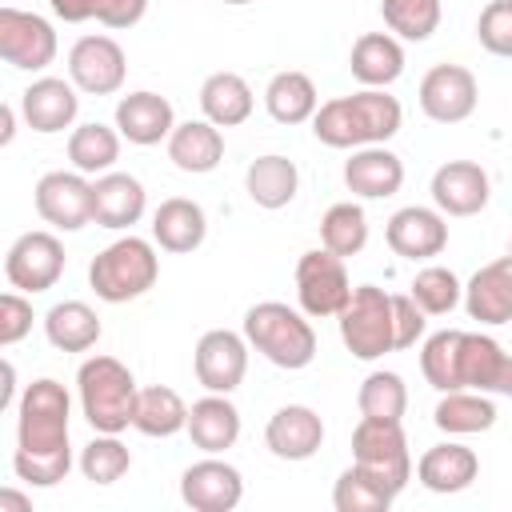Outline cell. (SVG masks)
<instances>
[{"instance_id":"cell-1","label":"cell","mask_w":512,"mask_h":512,"mask_svg":"<svg viewBox=\"0 0 512 512\" xmlns=\"http://www.w3.org/2000/svg\"><path fill=\"white\" fill-rule=\"evenodd\" d=\"M72 396L60 380L40 376L16 400V456L12 472L28 488H56L72 472Z\"/></svg>"},{"instance_id":"cell-2","label":"cell","mask_w":512,"mask_h":512,"mask_svg":"<svg viewBox=\"0 0 512 512\" xmlns=\"http://www.w3.org/2000/svg\"><path fill=\"white\" fill-rule=\"evenodd\" d=\"M404 124V108L384 88H360L352 96L324 100L312 116V136L324 148H364V144H388Z\"/></svg>"},{"instance_id":"cell-3","label":"cell","mask_w":512,"mask_h":512,"mask_svg":"<svg viewBox=\"0 0 512 512\" xmlns=\"http://www.w3.org/2000/svg\"><path fill=\"white\" fill-rule=\"evenodd\" d=\"M244 340L284 372H300L316 360V332L308 324V312L280 300H260L244 312Z\"/></svg>"},{"instance_id":"cell-4","label":"cell","mask_w":512,"mask_h":512,"mask_svg":"<svg viewBox=\"0 0 512 512\" xmlns=\"http://www.w3.org/2000/svg\"><path fill=\"white\" fill-rule=\"evenodd\" d=\"M76 396H80V412L92 424V432H124L132 428V412H136V376L124 360L116 356H88L76 368Z\"/></svg>"},{"instance_id":"cell-5","label":"cell","mask_w":512,"mask_h":512,"mask_svg":"<svg viewBox=\"0 0 512 512\" xmlns=\"http://www.w3.org/2000/svg\"><path fill=\"white\" fill-rule=\"evenodd\" d=\"M160 280V256L156 240L144 236H120L108 248H100L88 264V284L104 304H128L140 300Z\"/></svg>"},{"instance_id":"cell-6","label":"cell","mask_w":512,"mask_h":512,"mask_svg":"<svg viewBox=\"0 0 512 512\" xmlns=\"http://www.w3.org/2000/svg\"><path fill=\"white\" fill-rule=\"evenodd\" d=\"M340 340L356 360H380L396 352V316H392V296L376 284H356L348 304L336 316Z\"/></svg>"},{"instance_id":"cell-7","label":"cell","mask_w":512,"mask_h":512,"mask_svg":"<svg viewBox=\"0 0 512 512\" xmlns=\"http://www.w3.org/2000/svg\"><path fill=\"white\" fill-rule=\"evenodd\" d=\"M352 464L368 468L372 476H380L400 496L412 480V452H408L404 424L360 416V424L352 428Z\"/></svg>"},{"instance_id":"cell-8","label":"cell","mask_w":512,"mask_h":512,"mask_svg":"<svg viewBox=\"0 0 512 512\" xmlns=\"http://www.w3.org/2000/svg\"><path fill=\"white\" fill-rule=\"evenodd\" d=\"M348 296H352V280H348L344 256H336L320 244L296 260V300L308 316H316V320L340 316Z\"/></svg>"},{"instance_id":"cell-9","label":"cell","mask_w":512,"mask_h":512,"mask_svg":"<svg viewBox=\"0 0 512 512\" xmlns=\"http://www.w3.org/2000/svg\"><path fill=\"white\" fill-rule=\"evenodd\" d=\"M64 264H68V256H64L60 236L36 228V232H20L12 240L8 256H4V276L12 288L36 296V292L56 288V280L64 276Z\"/></svg>"},{"instance_id":"cell-10","label":"cell","mask_w":512,"mask_h":512,"mask_svg":"<svg viewBox=\"0 0 512 512\" xmlns=\"http://www.w3.org/2000/svg\"><path fill=\"white\" fill-rule=\"evenodd\" d=\"M56 28L40 12H24L4 4L0 8V56L20 72H44L56 60Z\"/></svg>"},{"instance_id":"cell-11","label":"cell","mask_w":512,"mask_h":512,"mask_svg":"<svg viewBox=\"0 0 512 512\" xmlns=\"http://www.w3.org/2000/svg\"><path fill=\"white\" fill-rule=\"evenodd\" d=\"M124 76H128V56L112 36L104 32L80 36L68 48V80L84 96H112L124 88Z\"/></svg>"},{"instance_id":"cell-12","label":"cell","mask_w":512,"mask_h":512,"mask_svg":"<svg viewBox=\"0 0 512 512\" xmlns=\"http://www.w3.org/2000/svg\"><path fill=\"white\" fill-rule=\"evenodd\" d=\"M420 112L436 124H460L480 104V84L464 64H432L416 88Z\"/></svg>"},{"instance_id":"cell-13","label":"cell","mask_w":512,"mask_h":512,"mask_svg":"<svg viewBox=\"0 0 512 512\" xmlns=\"http://www.w3.org/2000/svg\"><path fill=\"white\" fill-rule=\"evenodd\" d=\"M36 212L44 224L60 228V232H80L84 224H92V180L84 172H44L32 188Z\"/></svg>"},{"instance_id":"cell-14","label":"cell","mask_w":512,"mask_h":512,"mask_svg":"<svg viewBox=\"0 0 512 512\" xmlns=\"http://www.w3.org/2000/svg\"><path fill=\"white\" fill-rule=\"evenodd\" d=\"M248 340L244 332H232V328H208L200 340H196V352H192V368H196V380L204 392H224L232 396L240 384H244V372H248Z\"/></svg>"},{"instance_id":"cell-15","label":"cell","mask_w":512,"mask_h":512,"mask_svg":"<svg viewBox=\"0 0 512 512\" xmlns=\"http://www.w3.org/2000/svg\"><path fill=\"white\" fill-rule=\"evenodd\" d=\"M456 380L472 392L512 396V352H504V344L488 332H460Z\"/></svg>"},{"instance_id":"cell-16","label":"cell","mask_w":512,"mask_h":512,"mask_svg":"<svg viewBox=\"0 0 512 512\" xmlns=\"http://www.w3.org/2000/svg\"><path fill=\"white\" fill-rule=\"evenodd\" d=\"M180 500L192 512H232L244 500V476L228 460L204 452V460L180 472Z\"/></svg>"},{"instance_id":"cell-17","label":"cell","mask_w":512,"mask_h":512,"mask_svg":"<svg viewBox=\"0 0 512 512\" xmlns=\"http://www.w3.org/2000/svg\"><path fill=\"white\" fill-rule=\"evenodd\" d=\"M384 240L404 260H432L448 248V216L440 208H424V204L396 208L388 216Z\"/></svg>"},{"instance_id":"cell-18","label":"cell","mask_w":512,"mask_h":512,"mask_svg":"<svg viewBox=\"0 0 512 512\" xmlns=\"http://www.w3.org/2000/svg\"><path fill=\"white\" fill-rule=\"evenodd\" d=\"M76 112H80V88L64 76H40L20 92V116L40 136H56L72 128Z\"/></svg>"},{"instance_id":"cell-19","label":"cell","mask_w":512,"mask_h":512,"mask_svg":"<svg viewBox=\"0 0 512 512\" xmlns=\"http://www.w3.org/2000/svg\"><path fill=\"white\" fill-rule=\"evenodd\" d=\"M428 192L444 216H476L492 200V180L476 160H448L432 172Z\"/></svg>"},{"instance_id":"cell-20","label":"cell","mask_w":512,"mask_h":512,"mask_svg":"<svg viewBox=\"0 0 512 512\" xmlns=\"http://www.w3.org/2000/svg\"><path fill=\"white\" fill-rule=\"evenodd\" d=\"M264 444L276 460H288V464H300V460H312L324 444V420L316 408L308 404H284L268 416L264 424Z\"/></svg>"},{"instance_id":"cell-21","label":"cell","mask_w":512,"mask_h":512,"mask_svg":"<svg viewBox=\"0 0 512 512\" xmlns=\"http://www.w3.org/2000/svg\"><path fill=\"white\" fill-rule=\"evenodd\" d=\"M344 184L360 200H388L404 188V160L384 144L352 148L344 160Z\"/></svg>"},{"instance_id":"cell-22","label":"cell","mask_w":512,"mask_h":512,"mask_svg":"<svg viewBox=\"0 0 512 512\" xmlns=\"http://www.w3.org/2000/svg\"><path fill=\"white\" fill-rule=\"evenodd\" d=\"M116 128H120V136H124L128 144L152 148V144H160V140L172 136L176 112H172L168 96L140 88V92H128V96L116 100Z\"/></svg>"},{"instance_id":"cell-23","label":"cell","mask_w":512,"mask_h":512,"mask_svg":"<svg viewBox=\"0 0 512 512\" xmlns=\"http://www.w3.org/2000/svg\"><path fill=\"white\" fill-rule=\"evenodd\" d=\"M148 208V192L132 172H104L92 180V224L124 232L140 224Z\"/></svg>"},{"instance_id":"cell-24","label":"cell","mask_w":512,"mask_h":512,"mask_svg":"<svg viewBox=\"0 0 512 512\" xmlns=\"http://www.w3.org/2000/svg\"><path fill=\"white\" fill-rule=\"evenodd\" d=\"M464 312L488 328L512 320V256H500L472 272L464 284Z\"/></svg>"},{"instance_id":"cell-25","label":"cell","mask_w":512,"mask_h":512,"mask_svg":"<svg viewBox=\"0 0 512 512\" xmlns=\"http://www.w3.org/2000/svg\"><path fill=\"white\" fill-rule=\"evenodd\" d=\"M476 476H480V456H476L468 444H456V440L432 444V448L416 460V480H420L428 492H440V496H452V492L472 488Z\"/></svg>"},{"instance_id":"cell-26","label":"cell","mask_w":512,"mask_h":512,"mask_svg":"<svg viewBox=\"0 0 512 512\" xmlns=\"http://www.w3.org/2000/svg\"><path fill=\"white\" fill-rule=\"evenodd\" d=\"M192 444L208 456H220L228 452L236 440H240V408L224 396V392H208L200 400H192L188 408V428Z\"/></svg>"},{"instance_id":"cell-27","label":"cell","mask_w":512,"mask_h":512,"mask_svg":"<svg viewBox=\"0 0 512 512\" xmlns=\"http://www.w3.org/2000/svg\"><path fill=\"white\" fill-rule=\"evenodd\" d=\"M404 44L392 32H364L352 52H348V68L364 88H388L404 76Z\"/></svg>"},{"instance_id":"cell-28","label":"cell","mask_w":512,"mask_h":512,"mask_svg":"<svg viewBox=\"0 0 512 512\" xmlns=\"http://www.w3.org/2000/svg\"><path fill=\"white\" fill-rule=\"evenodd\" d=\"M208 236V216L196 200L188 196H168L160 200V208L152 212V240L164 252H196Z\"/></svg>"},{"instance_id":"cell-29","label":"cell","mask_w":512,"mask_h":512,"mask_svg":"<svg viewBox=\"0 0 512 512\" xmlns=\"http://www.w3.org/2000/svg\"><path fill=\"white\" fill-rule=\"evenodd\" d=\"M164 144H168V160L192 176H204L224 160V136L212 120H180Z\"/></svg>"},{"instance_id":"cell-30","label":"cell","mask_w":512,"mask_h":512,"mask_svg":"<svg viewBox=\"0 0 512 512\" xmlns=\"http://www.w3.org/2000/svg\"><path fill=\"white\" fill-rule=\"evenodd\" d=\"M244 188H248V200L256 208H288L300 192V172L288 156L280 152H268V156H256L248 168H244Z\"/></svg>"},{"instance_id":"cell-31","label":"cell","mask_w":512,"mask_h":512,"mask_svg":"<svg viewBox=\"0 0 512 512\" xmlns=\"http://www.w3.org/2000/svg\"><path fill=\"white\" fill-rule=\"evenodd\" d=\"M100 332H104V324H100L96 308L84 300H60L44 312V336L56 352H88L100 344Z\"/></svg>"},{"instance_id":"cell-32","label":"cell","mask_w":512,"mask_h":512,"mask_svg":"<svg viewBox=\"0 0 512 512\" xmlns=\"http://www.w3.org/2000/svg\"><path fill=\"white\" fill-rule=\"evenodd\" d=\"M256 96L248 88V80L240 72H212L200 84V112L204 120H212L216 128H236L252 116Z\"/></svg>"},{"instance_id":"cell-33","label":"cell","mask_w":512,"mask_h":512,"mask_svg":"<svg viewBox=\"0 0 512 512\" xmlns=\"http://www.w3.org/2000/svg\"><path fill=\"white\" fill-rule=\"evenodd\" d=\"M132 428L140 436H152V440H168L176 432L188 428V404L176 388L168 384H152V388H140L136 396V412H132Z\"/></svg>"},{"instance_id":"cell-34","label":"cell","mask_w":512,"mask_h":512,"mask_svg":"<svg viewBox=\"0 0 512 512\" xmlns=\"http://www.w3.org/2000/svg\"><path fill=\"white\" fill-rule=\"evenodd\" d=\"M432 424L448 436H476L496 424V404L488 392H472V388L440 392V404L432 408Z\"/></svg>"},{"instance_id":"cell-35","label":"cell","mask_w":512,"mask_h":512,"mask_svg":"<svg viewBox=\"0 0 512 512\" xmlns=\"http://www.w3.org/2000/svg\"><path fill=\"white\" fill-rule=\"evenodd\" d=\"M264 108L276 124H304L316 116L320 108V96H316V84L308 72H296V68H284L268 80L264 88Z\"/></svg>"},{"instance_id":"cell-36","label":"cell","mask_w":512,"mask_h":512,"mask_svg":"<svg viewBox=\"0 0 512 512\" xmlns=\"http://www.w3.org/2000/svg\"><path fill=\"white\" fill-rule=\"evenodd\" d=\"M120 128L112 124H100V120H88V124H76L72 136H68V160L76 172L84 176H104L112 172V164L120 160Z\"/></svg>"},{"instance_id":"cell-37","label":"cell","mask_w":512,"mask_h":512,"mask_svg":"<svg viewBox=\"0 0 512 512\" xmlns=\"http://www.w3.org/2000/svg\"><path fill=\"white\" fill-rule=\"evenodd\" d=\"M392 500H396V492L360 464L344 468L332 484V508L336 512H388Z\"/></svg>"},{"instance_id":"cell-38","label":"cell","mask_w":512,"mask_h":512,"mask_svg":"<svg viewBox=\"0 0 512 512\" xmlns=\"http://www.w3.org/2000/svg\"><path fill=\"white\" fill-rule=\"evenodd\" d=\"M320 244L336 256H356L368 244V216L356 200H340L320 216Z\"/></svg>"},{"instance_id":"cell-39","label":"cell","mask_w":512,"mask_h":512,"mask_svg":"<svg viewBox=\"0 0 512 512\" xmlns=\"http://www.w3.org/2000/svg\"><path fill=\"white\" fill-rule=\"evenodd\" d=\"M356 408L360 416H372V420H404L408 412V384L400 372H368L360 380V392H356Z\"/></svg>"},{"instance_id":"cell-40","label":"cell","mask_w":512,"mask_h":512,"mask_svg":"<svg viewBox=\"0 0 512 512\" xmlns=\"http://www.w3.org/2000/svg\"><path fill=\"white\" fill-rule=\"evenodd\" d=\"M64 24L100 20L104 28H132L144 20L148 0H48Z\"/></svg>"},{"instance_id":"cell-41","label":"cell","mask_w":512,"mask_h":512,"mask_svg":"<svg viewBox=\"0 0 512 512\" xmlns=\"http://www.w3.org/2000/svg\"><path fill=\"white\" fill-rule=\"evenodd\" d=\"M76 468H80V476L92 480V484H116V480L132 468V452L124 448L120 432H96V436L80 448Z\"/></svg>"},{"instance_id":"cell-42","label":"cell","mask_w":512,"mask_h":512,"mask_svg":"<svg viewBox=\"0 0 512 512\" xmlns=\"http://www.w3.org/2000/svg\"><path fill=\"white\" fill-rule=\"evenodd\" d=\"M408 296H412L428 316H448L456 304H464V284H460V276H456L452 268L428 264V268H420V272L412 276Z\"/></svg>"},{"instance_id":"cell-43","label":"cell","mask_w":512,"mask_h":512,"mask_svg":"<svg viewBox=\"0 0 512 512\" xmlns=\"http://www.w3.org/2000/svg\"><path fill=\"white\" fill-rule=\"evenodd\" d=\"M384 28L400 40H428L440 28V0H380Z\"/></svg>"},{"instance_id":"cell-44","label":"cell","mask_w":512,"mask_h":512,"mask_svg":"<svg viewBox=\"0 0 512 512\" xmlns=\"http://www.w3.org/2000/svg\"><path fill=\"white\" fill-rule=\"evenodd\" d=\"M456 348H460V328H440L432 336H424L420 348V372L436 392H456Z\"/></svg>"},{"instance_id":"cell-45","label":"cell","mask_w":512,"mask_h":512,"mask_svg":"<svg viewBox=\"0 0 512 512\" xmlns=\"http://www.w3.org/2000/svg\"><path fill=\"white\" fill-rule=\"evenodd\" d=\"M476 40L484 52L512 60V0H488L476 20Z\"/></svg>"},{"instance_id":"cell-46","label":"cell","mask_w":512,"mask_h":512,"mask_svg":"<svg viewBox=\"0 0 512 512\" xmlns=\"http://www.w3.org/2000/svg\"><path fill=\"white\" fill-rule=\"evenodd\" d=\"M28 332H32V300H28V292L12 288V292L0 296V344L12 348Z\"/></svg>"},{"instance_id":"cell-47","label":"cell","mask_w":512,"mask_h":512,"mask_svg":"<svg viewBox=\"0 0 512 512\" xmlns=\"http://www.w3.org/2000/svg\"><path fill=\"white\" fill-rule=\"evenodd\" d=\"M392 316H396V352H404V348H412L416 340H424L428 312H424L408 292H396V296H392Z\"/></svg>"},{"instance_id":"cell-48","label":"cell","mask_w":512,"mask_h":512,"mask_svg":"<svg viewBox=\"0 0 512 512\" xmlns=\"http://www.w3.org/2000/svg\"><path fill=\"white\" fill-rule=\"evenodd\" d=\"M16 364L4 360V392H0V408H16Z\"/></svg>"},{"instance_id":"cell-49","label":"cell","mask_w":512,"mask_h":512,"mask_svg":"<svg viewBox=\"0 0 512 512\" xmlns=\"http://www.w3.org/2000/svg\"><path fill=\"white\" fill-rule=\"evenodd\" d=\"M0 512H32V500L20 496L16 488H0Z\"/></svg>"},{"instance_id":"cell-50","label":"cell","mask_w":512,"mask_h":512,"mask_svg":"<svg viewBox=\"0 0 512 512\" xmlns=\"http://www.w3.org/2000/svg\"><path fill=\"white\" fill-rule=\"evenodd\" d=\"M12 136H16V108L4 104L0 108V144H12Z\"/></svg>"},{"instance_id":"cell-51","label":"cell","mask_w":512,"mask_h":512,"mask_svg":"<svg viewBox=\"0 0 512 512\" xmlns=\"http://www.w3.org/2000/svg\"><path fill=\"white\" fill-rule=\"evenodd\" d=\"M224 4H236L240 8V4H252V0H224Z\"/></svg>"},{"instance_id":"cell-52","label":"cell","mask_w":512,"mask_h":512,"mask_svg":"<svg viewBox=\"0 0 512 512\" xmlns=\"http://www.w3.org/2000/svg\"><path fill=\"white\" fill-rule=\"evenodd\" d=\"M508 256H512V244H508Z\"/></svg>"}]
</instances>
